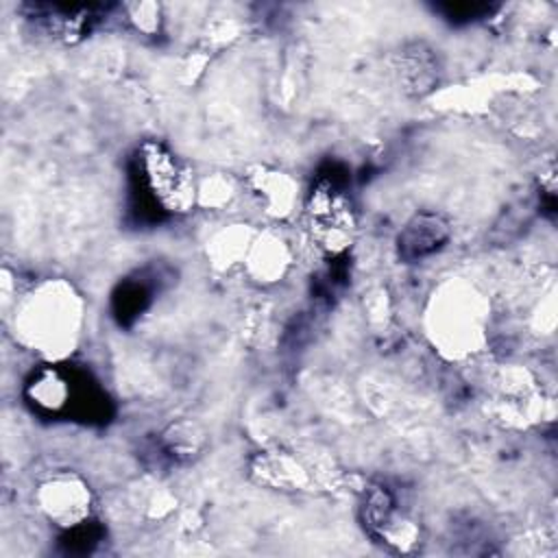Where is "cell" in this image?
I'll return each mask as SVG.
<instances>
[{
    "instance_id": "1",
    "label": "cell",
    "mask_w": 558,
    "mask_h": 558,
    "mask_svg": "<svg viewBox=\"0 0 558 558\" xmlns=\"http://www.w3.org/2000/svg\"><path fill=\"white\" fill-rule=\"evenodd\" d=\"M449 238L447 222L436 214L414 216L399 235V251L405 259H421L440 248Z\"/></svg>"
}]
</instances>
